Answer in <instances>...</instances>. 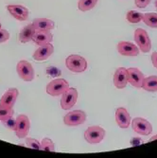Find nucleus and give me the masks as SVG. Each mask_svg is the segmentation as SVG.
Here are the masks:
<instances>
[{
  "label": "nucleus",
  "instance_id": "obj_1",
  "mask_svg": "<svg viewBox=\"0 0 157 158\" xmlns=\"http://www.w3.org/2000/svg\"><path fill=\"white\" fill-rule=\"evenodd\" d=\"M65 65L71 72L74 73H82L87 69L88 64L82 56L72 54L69 55L65 60Z\"/></svg>",
  "mask_w": 157,
  "mask_h": 158
},
{
  "label": "nucleus",
  "instance_id": "obj_2",
  "mask_svg": "<svg viewBox=\"0 0 157 158\" xmlns=\"http://www.w3.org/2000/svg\"><path fill=\"white\" fill-rule=\"evenodd\" d=\"M70 87L69 83L64 79H54L47 85V93L51 97L62 96Z\"/></svg>",
  "mask_w": 157,
  "mask_h": 158
},
{
  "label": "nucleus",
  "instance_id": "obj_3",
  "mask_svg": "<svg viewBox=\"0 0 157 158\" xmlns=\"http://www.w3.org/2000/svg\"><path fill=\"white\" fill-rule=\"evenodd\" d=\"M134 42L138 46L139 50L148 53L151 49V41L148 32L143 28H136L134 31Z\"/></svg>",
  "mask_w": 157,
  "mask_h": 158
},
{
  "label": "nucleus",
  "instance_id": "obj_4",
  "mask_svg": "<svg viewBox=\"0 0 157 158\" xmlns=\"http://www.w3.org/2000/svg\"><path fill=\"white\" fill-rule=\"evenodd\" d=\"M105 130L101 126H90L84 133V138L89 144H98L105 137Z\"/></svg>",
  "mask_w": 157,
  "mask_h": 158
},
{
  "label": "nucleus",
  "instance_id": "obj_5",
  "mask_svg": "<svg viewBox=\"0 0 157 158\" xmlns=\"http://www.w3.org/2000/svg\"><path fill=\"white\" fill-rule=\"evenodd\" d=\"M16 72L18 76L25 81H31L35 78L34 68L30 62L21 60L16 65Z\"/></svg>",
  "mask_w": 157,
  "mask_h": 158
},
{
  "label": "nucleus",
  "instance_id": "obj_6",
  "mask_svg": "<svg viewBox=\"0 0 157 158\" xmlns=\"http://www.w3.org/2000/svg\"><path fill=\"white\" fill-rule=\"evenodd\" d=\"M85 120H86V114L81 110H74L68 112L64 118V123L66 126L70 127L81 125L85 122Z\"/></svg>",
  "mask_w": 157,
  "mask_h": 158
},
{
  "label": "nucleus",
  "instance_id": "obj_7",
  "mask_svg": "<svg viewBox=\"0 0 157 158\" xmlns=\"http://www.w3.org/2000/svg\"><path fill=\"white\" fill-rule=\"evenodd\" d=\"M78 97H79L78 90L74 87H69L68 90L62 95V98L60 102L62 109L65 111L71 110V108L74 107V105L76 104Z\"/></svg>",
  "mask_w": 157,
  "mask_h": 158
},
{
  "label": "nucleus",
  "instance_id": "obj_8",
  "mask_svg": "<svg viewBox=\"0 0 157 158\" xmlns=\"http://www.w3.org/2000/svg\"><path fill=\"white\" fill-rule=\"evenodd\" d=\"M31 122L27 116L26 114H19L16 118V128H15V135L18 138L23 139L26 138L30 133Z\"/></svg>",
  "mask_w": 157,
  "mask_h": 158
},
{
  "label": "nucleus",
  "instance_id": "obj_9",
  "mask_svg": "<svg viewBox=\"0 0 157 158\" xmlns=\"http://www.w3.org/2000/svg\"><path fill=\"white\" fill-rule=\"evenodd\" d=\"M133 130L141 135H149L152 133L151 124L143 118H135L132 120Z\"/></svg>",
  "mask_w": 157,
  "mask_h": 158
},
{
  "label": "nucleus",
  "instance_id": "obj_10",
  "mask_svg": "<svg viewBox=\"0 0 157 158\" xmlns=\"http://www.w3.org/2000/svg\"><path fill=\"white\" fill-rule=\"evenodd\" d=\"M128 71V82L135 88H142V84L145 79L144 74L142 71L136 67L127 68Z\"/></svg>",
  "mask_w": 157,
  "mask_h": 158
},
{
  "label": "nucleus",
  "instance_id": "obj_11",
  "mask_svg": "<svg viewBox=\"0 0 157 158\" xmlns=\"http://www.w3.org/2000/svg\"><path fill=\"white\" fill-rule=\"evenodd\" d=\"M7 10L10 15L18 21H26L28 19L30 10L22 5H8Z\"/></svg>",
  "mask_w": 157,
  "mask_h": 158
},
{
  "label": "nucleus",
  "instance_id": "obj_12",
  "mask_svg": "<svg viewBox=\"0 0 157 158\" xmlns=\"http://www.w3.org/2000/svg\"><path fill=\"white\" fill-rule=\"evenodd\" d=\"M19 91L16 88H10L8 89L2 98H0V105L6 108H13L14 104L16 102V99L18 98Z\"/></svg>",
  "mask_w": 157,
  "mask_h": 158
},
{
  "label": "nucleus",
  "instance_id": "obj_13",
  "mask_svg": "<svg viewBox=\"0 0 157 158\" xmlns=\"http://www.w3.org/2000/svg\"><path fill=\"white\" fill-rule=\"evenodd\" d=\"M118 52L127 57H135L139 54V48L137 46L131 42L121 41L118 44Z\"/></svg>",
  "mask_w": 157,
  "mask_h": 158
},
{
  "label": "nucleus",
  "instance_id": "obj_14",
  "mask_svg": "<svg viewBox=\"0 0 157 158\" xmlns=\"http://www.w3.org/2000/svg\"><path fill=\"white\" fill-rule=\"evenodd\" d=\"M116 121L117 124L121 128V129H127L129 128L132 122V118L129 112L127 111L126 108L123 107H119L116 110Z\"/></svg>",
  "mask_w": 157,
  "mask_h": 158
},
{
  "label": "nucleus",
  "instance_id": "obj_15",
  "mask_svg": "<svg viewBox=\"0 0 157 158\" xmlns=\"http://www.w3.org/2000/svg\"><path fill=\"white\" fill-rule=\"evenodd\" d=\"M54 52V47L50 44L40 46L33 53V59L37 62H44L48 60Z\"/></svg>",
  "mask_w": 157,
  "mask_h": 158
},
{
  "label": "nucleus",
  "instance_id": "obj_16",
  "mask_svg": "<svg viewBox=\"0 0 157 158\" xmlns=\"http://www.w3.org/2000/svg\"><path fill=\"white\" fill-rule=\"evenodd\" d=\"M114 85L118 89H123L128 83V71L125 67H118L114 74Z\"/></svg>",
  "mask_w": 157,
  "mask_h": 158
},
{
  "label": "nucleus",
  "instance_id": "obj_17",
  "mask_svg": "<svg viewBox=\"0 0 157 158\" xmlns=\"http://www.w3.org/2000/svg\"><path fill=\"white\" fill-rule=\"evenodd\" d=\"M53 40V34L50 31H35L32 41L37 46H45L51 43Z\"/></svg>",
  "mask_w": 157,
  "mask_h": 158
},
{
  "label": "nucleus",
  "instance_id": "obj_18",
  "mask_svg": "<svg viewBox=\"0 0 157 158\" xmlns=\"http://www.w3.org/2000/svg\"><path fill=\"white\" fill-rule=\"evenodd\" d=\"M32 25L36 31H52L55 27L54 21L48 18H36Z\"/></svg>",
  "mask_w": 157,
  "mask_h": 158
},
{
  "label": "nucleus",
  "instance_id": "obj_19",
  "mask_svg": "<svg viewBox=\"0 0 157 158\" xmlns=\"http://www.w3.org/2000/svg\"><path fill=\"white\" fill-rule=\"evenodd\" d=\"M35 31L36 30H35V27H33L32 24H28L26 27H24L21 30L19 36H18L20 43H22V44H26V43L32 41Z\"/></svg>",
  "mask_w": 157,
  "mask_h": 158
},
{
  "label": "nucleus",
  "instance_id": "obj_20",
  "mask_svg": "<svg viewBox=\"0 0 157 158\" xmlns=\"http://www.w3.org/2000/svg\"><path fill=\"white\" fill-rule=\"evenodd\" d=\"M142 88L148 92H157V76H149L145 78Z\"/></svg>",
  "mask_w": 157,
  "mask_h": 158
},
{
  "label": "nucleus",
  "instance_id": "obj_21",
  "mask_svg": "<svg viewBox=\"0 0 157 158\" xmlns=\"http://www.w3.org/2000/svg\"><path fill=\"white\" fill-rule=\"evenodd\" d=\"M143 21L145 25L150 27L157 28V13L156 12H147L143 14Z\"/></svg>",
  "mask_w": 157,
  "mask_h": 158
},
{
  "label": "nucleus",
  "instance_id": "obj_22",
  "mask_svg": "<svg viewBox=\"0 0 157 158\" xmlns=\"http://www.w3.org/2000/svg\"><path fill=\"white\" fill-rule=\"evenodd\" d=\"M98 0H79L78 9L81 11H88L94 9Z\"/></svg>",
  "mask_w": 157,
  "mask_h": 158
},
{
  "label": "nucleus",
  "instance_id": "obj_23",
  "mask_svg": "<svg viewBox=\"0 0 157 158\" xmlns=\"http://www.w3.org/2000/svg\"><path fill=\"white\" fill-rule=\"evenodd\" d=\"M126 19L129 23L137 24L143 20V13H141L137 10H129L126 14Z\"/></svg>",
  "mask_w": 157,
  "mask_h": 158
},
{
  "label": "nucleus",
  "instance_id": "obj_24",
  "mask_svg": "<svg viewBox=\"0 0 157 158\" xmlns=\"http://www.w3.org/2000/svg\"><path fill=\"white\" fill-rule=\"evenodd\" d=\"M41 150L47 152H55V145L53 141L48 137L43 138L41 142Z\"/></svg>",
  "mask_w": 157,
  "mask_h": 158
},
{
  "label": "nucleus",
  "instance_id": "obj_25",
  "mask_svg": "<svg viewBox=\"0 0 157 158\" xmlns=\"http://www.w3.org/2000/svg\"><path fill=\"white\" fill-rule=\"evenodd\" d=\"M14 111L12 108H6L0 105V121H3L10 117H13Z\"/></svg>",
  "mask_w": 157,
  "mask_h": 158
},
{
  "label": "nucleus",
  "instance_id": "obj_26",
  "mask_svg": "<svg viewBox=\"0 0 157 158\" xmlns=\"http://www.w3.org/2000/svg\"><path fill=\"white\" fill-rule=\"evenodd\" d=\"M26 144L30 149H33V150H41V143L35 139V138H31V137H26Z\"/></svg>",
  "mask_w": 157,
  "mask_h": 158
},
{
  "label": "nucleus",
  "instance_id": "obj_27",
  "mask_svg": "<svg viewBox=\"0 0 157 158\" xmlns=\"http://www.w3.org/2000/svg\"><path fill=\"white\" fill-rule=\"evenodd\" d=\"M2 125L5 126L7 129L10 131H15V128H16V118H13L12 117L1 121Z\"/></svg>",
  "mask_w": 157,
  "mask_h": 158
},
{
  "label": "nucleus",
  "instance_id": "obj_28",
  "mask_svg": "<svg viewBox=\"0 0 157 158\" xmlns=\"http://www.w3.org/2000/svg\"><path fill=\"white\" fill-rule=\"evenodd\" d=\"M10 39V33L8 31L4 30V28H0V44L7 42Z\"/></svg>",
  "mask_w": 157,
  "mask_h": 158
},
{
  "label": "nucleus",
  "instance_id": "obj_29",
  "mask_svg": "<svg viewBox=\"0 0 157 158\" xmlns=\"http://www.w3.org/2000/svg\"><path fill=\"white\" fill-rule=\"evenodd\" d=\"M151 0H134V3L137 8L144 9L151 3Z\"/></svg>",
  "mask_w": 157,
  "mask_h": 158
},
{
  "label": "nucleus",
  "instance_id": "obj_30",
  "mask_svg": "<svg viewBox=\"0 0 157 158\" xmlns=\"http://www.w3.org/2000/svg\"><path fill=\"white\" fill-rule=\"evenodd\" d=\"M131 145L132 146H138V145H141L142 143H143V140H142L140 137H133L131 139Z\"/></svg>",
  "mask_w": 157,
  "mask_h": 158
},
{
  "label": "nucleus",
  "instance_id": "obj_31",
  "mask_svg": "<svg viewBox=\"0 0 157 158\" xmlns=\"http://www.w3.org/2000/svg\"><path fill=\"white\" fill-rule=\"evenodd\" d=\"M151 62L153 66L157 69V52H153L151 54Z\"/></svg>",
  "mask_w": 157,
  "mask_h": 158
},
{
  "label": "nucleus",
  "instance_id": "obj_32",
  "mask_svg": "<svg viewBox=\"0 0 157 158\" xmlns=\"http://www.w3.org/2000/svg\"><path fill=\"white\" fill-rule=\"evenodd\" d=\"M48 74H49V75H51L53 77H57V76H59L61 74V72H60V70H58L57 68L54 67V71H53V72H48Z\"/></svg>",
  "mask_w": 157,
  "mask_h": 158
},
{
  "label": "nucleus",
  "instance_id": "obj_33",
  "mask_svg": "<svg viewBox=\"0 0 157 158\" xmlns=\"http://www.w3.org/2000/svg\"><path fill=\"white\" fill-rule=\"evenodd\" d=\"M154 140H157V135H155L151 136V137L149 139V142H151V141H154Z\"/></svg>",
  "mask_w": 157,
  "mask_h": 158
},
{
  "label": "nucleus",
  "instance_id": "obj_34",
  "mask_svg": "<svg viewBox=\"0 0 157 158\" xmlns=\"http://www.w3.org/2000/svg\"><path fill=\"white\" fill-rule=\"evenodd\" d=\"M154 4H155V7H156V9H157V0H155V3H154Z\"/></svg>",
  "mask_w": 157,
  "mask_h": 158
},
{
  "label": "nucleus",
  "instance_id": "obj_35",
  "mask_svg": "<svg viewBox=\"0 0 157 158\" xmlns=\"http://www.w3.org/2000/svg\"><path fill=\"white\" fill-rule=\"evenodd\" d=\"M0 28H1V22H0Z\"/></svg>",
  "mask_w": 157,
  "mask_h": 158
}]
</instances>
